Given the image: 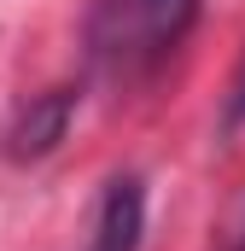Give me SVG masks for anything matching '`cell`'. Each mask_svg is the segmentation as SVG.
Wrapping results in <instances>:
<instances>
[{"instance_id": "obj_1", "label": "cell", "mask_w": 245, "mask_h": 251, "mask_svg": "<svg viewBox=\"0 0 245 251\" xmlns=\"http://www.w3.org/2000/svg\"><path fill=\"white\" fill-rule=\"evenodd\" d=\"M198 0H94L88 6V59L111 82H140L187 41Z\"/></svg>"}, {"instance_id": "obj_2", "label": "cell", "mask_w": 245, "mask_h": 251, "mask_svg": "<svg viewBox=\"0 0 245 251\" xmlns=\"http://www.w3.org/2000/svg\"><path fill=\"white\" fill-rule=\"evenodd\" d=\"M140 228H146V187L140 176H111L94 210V234L88 251H140Z\"/></svg>"}, {"instance_id": "obj_3", "label": "cell", "mask_w": 245, "mask_h": 251, "mask_svg": "<svg viewBox=\"0 0 245 251\" xmlns=\"http://www.w3.org/2000/svg\"><path fill=\"white\" fill-rule=\"evenodd\" d=\"M64 123H70V94L53 88V94H41L29 111H24V123L12 128V152L18 158H41V152H53L59 146Z\"/></svg>"}, {"instance_id": "obj_4", "label": "cell", "mask_w": 245, "mask_h": 251, "mask_svg": "<svg viewBox=\"0 0 245 251\" xmlns=\"http://www.w3.org/2000/svg\"><path fill=\"white\" fill-rule=\"evenodd\" d=\"M240 123H245V59L228 82V105H222V128H240Z\"/></svg>"}, {"instance_id": "obj_5", "label": "cell", "mask_w": 245, "mask_h": 251, "mask_svg": "<svg viewBox=\"0 0 245 251\" xmlns=\"http://www.w3.org/2000/svg\"><path fill=\"white\" fill-rule=\"evenodd\" d=\"M228 251H245V210H240V228H234V246Z\"/></svg>"}]
</instances>
